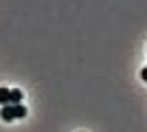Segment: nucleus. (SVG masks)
<instances>
[{"label": "nucleus", "mask_w": 147, "mask_h": 132, "mask_svg": "<svg viewBox=\"0 0 147 132\" xmlns=\"http://www.w3.org/2000/svg\"><path fill=\"white\" fill-rule=\"evenodd\" d=\"M0 117H2V121L22 119V117H26V108L22 106V104H9V106H2Z\"/></svg>", "instance_id": "1"}, {"label": "nucleus", "mask_w": 147, "mask_h": 132, "mask_svg": "<svg viewBox=\"0 0 147 132\" xmlns=\"http://www.w3.org/2000/svg\"><path fill=\"white\" fill-rule=\"evenodd\" d=\"M0 104H2V106H9V104H11V90H9V88H0Z\"/></svg>", "instance_id": "2"}, {"label": "nucleus", "mask_w": 147, "mask_h": 132, "mask_svg": "<svg viewBox=\"0 0 147 132\" xmlns=\"http://www.w3.org/2000/svg\"><path fill=\"white\" fill-rule=\"evenodd\" d=\"M20 101H22V93H20L18 88L11 90V104H20Z\"/></svg>", "instance_id": "3"}, {"label": "nucleus", "mask_w": 147, "mask_h": 132, "mask_svg": "<svg viewBox=\"0 0 147 132\" xmlns=\"http://www.w3.org/2000/svg\"><path fill=\"white\" fill-rule=\"evenodd\" d=\"M141 77H143V79H145V82H147V66H145V68L141 70Z\"/></svg>", "instance_id": "4"}]
</instances>
